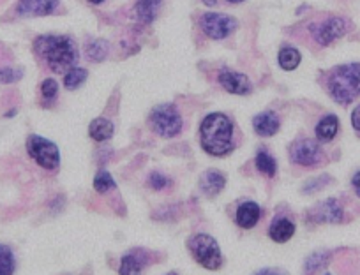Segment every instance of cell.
I'll return each instance as SVG.
<instances>
[{
	"label": "cell",
	"instance_id": "obj_1",
	"mask_svg": "<svg viewBox=\"0 0 360 275\" xmlns=\"http://www.w3.org/2000/svg\"><path fill=\"white\" fill-rule=\"evenodd\" d=\"M34 50L48 64L53 73H68L78 62V48L68 36H41L34 43Z\"/></svg>",
	"mask_w": 360,
	"mask_h": 275
},
{
	"label": "cell",
	"instance_id": "obj_2",
	"mask_svg": "<svg viewBox=\"0 0 360 275\" xmlns=\"http://www.w3.org/2000/svg\"><path fill=\"white\" fill-rule=\"evenodd\" d=\"M233 123L223 113H212L205 116L200 127V140L205 152L210 156L223 157L233 150Z\"/></svg>",
	"mask_w": 360,
	"mask_h": 275
},
{
	"label": "cell",
	"instance_id": "obj_3",
	"mask_svg": "<svg viewBox=\"0 0 360 275\" xmlns=\"http://www.w3.org/2000/svg\"><path fill=\"white\" fill-rule=\"evenodd\" d=\"M328 92L339 105L346 106L360 95V64L339 65L328 76Z\"/></svg>",
	"mask_w": 360,
	"mask_h": 275
},
{
	"label": "cell",
	"instance_id": "obj_4",
	"mask_svg": "<svg viewBox=\"0 0 360 275\" xmlns=\"http://www.w3.org/2000/svg\"><path fill=\"white\" fill-rule=\"evenodd\" d=\"M189 250H191L193 257L198 261L202 267L209 268V270H217L223 264V256H221L219 246L216 240L210 235L200 233L189 240Z\"/></svg>",
	"mask_w": 360,
	"mask_h": 275
},
{
	"label": "cell",
	"instance_id": "obj_5",
	"mask_svg": "<svg viewBox=\"0 0 360 275\" xmlns=\"http://www.w3.org/2000/svg\"><path fill=\"white\" fill-rule=\"evenodd\" d=\"M27 150H29V156L44 170H55L60 164L58 147L53 142H50V140H46V138H41L37 134L29 136Z\"/></svg>",
	"mask_w": 360,
	"mask_h": 275
},
{
	"label": "cell",
	"instance_id": "obj_6",
	"mask_svg": "<svg viewBox=\"0 0 360 275\" xmlns=\"http://www.w3.org/2000/svg\"><path fill=\"white\" fill-rule=\"evenodd\" d=\"M150 123L158 134L165 138L176 136L182 130V116L175 105H161L150 113Z\"/></svg>",
	"mask_w": 360,
	"mask_h": 275
},
{
	"label": "cell",
	"instance_id": "obj_7",
	"mask_svg": "<svg viewBox=\"0 0 360 275\" xmlns=\"http://www.w3.org/2000/svg\"><path fill=\"white\" fill-rule=\"evenodd\" d=\"M290 159L299 166H316L323 161V152L316 142L304 138L290 147Z\"/></svg>",
	"mask_w": 360,
	"mask_h": 275
},
{
	"label": "cell",
	"instance_id": "obj_8",
	"mask_svg": "<svg viewBox=\"0 0 360 275\" xmlns=\"http://www.w3.org/2000/svg\"><path fill=\"white\" fill-rule=\"evenodd\" d=\"M200 25L210 39H224L237 29V20L219 13H207L202 16Z\"/></svg>",
	"mask_w": 360,
	"mask_h": 275
},
{
	"label": "cell",
	"instance_id": "obj_9",
	"mask_svg": "<svg viewBox=\"0 0 360 275\" xmlns=\"http://www.w3.org/2000/svg\"><path fill=\"white\" fill-rule=\"evenodd\" d=\"M348 32V22L345 18H328L323 23H314L311 27V34H313L314 41L321 46H328L339 37H342Z\"/></svg>",
	"mask_w": 360,
	"mask_h": 275
},
{
	"label": "cell",
	"instance_id": "obj_10",
	"mask_svg": "<svg viewBox=\"0 0 360 275\" xmlns=\"http://www.w3.org/2000/svg\"><path fill=\"white\" fill-rule=\"evenodd\" d=\"M309 217L314 222H328V224H335V222L342 221V206L339 205L335 199H325V201L318 203L311 210Z\"/></svg>",
	"mask_w": 360,
	"mask_h": 275
},
{
	"label": "cell",
	"instance_id": "obj_11",
	"mask_svg": "<svg viewBox=\"0 0 360 275\" xmlns=\"http://www.w3.org/2000/svg\"><path fill=\"white\" fill-rule=\"evenodd\" d=\"M58 0H18L16 13L20 16H48L55 13Z\"/></svg>",
	"mask_w": 360,
	"mask_h": 275
},
{
	"label": "cell",
	"instance_id": "obj_12",
	"mask_svg": "<svg viewBox=\"0 0 360 275\" xmlns=\"http://www.w3.org/2000/svg\"><path fill=\"white\" fill-rule=\"evenodd\" d=\"M219 83L231 94L248 95L252 90L249 78L242 73H233V71H221Z\"/></svg>",
	"mask_w": 360,
	"mask_h": 275
},
{
	"label": "cell",
	"instance_id": "obj_13",
	"mask_svg": "<svg viewBox=\"0 0 360 275\" xmlns=\"http://www.w3.org/2000/svg\"><path fill=\"white\" fill-rule=\"evenodd\" d=\"M252 126L259 136H274L281 127V122L274 112H263L252 119Z\"/></svg>",
	"mask_w": 360,
	"mask_h": 275
},
{
	"label": "cell",
	"instance_id": "obj_14",
	"mask_svg": "<svg viewBox=\"0 0 360 275\" xmlns=\"http://www.w3.org/2000/svg\"><path fill=\"white\" fill-rule=\"evenodd\" d=\"M259 206L252 201H245L238 206L237 210V224L244 229H251L258 224L259 221Z\"/></svg>",
	"mask_w": 360,
	"mask_h": 275
},
{
	"label": "cell",
	"instance_id": "obj_15",
	"mask_svg": "<svg viewBox=\"0 0 360 275\" xmlns=\"http://www.w3.org/2000/svg\"><path fill=\"white\" fill-rule=\"evenodd\" d=\"M269 235H270V239L274 240V242L285 243V242H288L293 235H295V224H293L290 219H285V217L276 219V221L272 222V226H270Z\"/></svg>",
	"mask_w": 360,
	"mask_h": 275
},
{
	"label": "cell",
	"instance_id": "obj_16",
	"mask_svg": "<svg viewBox=\"0 0 360 275\" xmlns=\"http://www.w3.org/2000/svg\"><path fill=\"white\" fill-rule=\"evenodd\" d=\"M224 180L223 175L216 170H209L202 175V180H200V185H202V191L205 192L207 196H217L224 189Z\"/></svg>",
	"mask_w": 360,
	"mask_h": 275
},
{
	"label": "cell",
	"instance_id": "obj_17",
	"mask_svg": "<svg viewBox=\"0 0 360 275\" xmlns=\"http://www.w3.org/2000/svg\"><path fill=\"white\" fill-rule=\"evenodd\" d=\"M162 0H140L136 6H134V13H136L138 20L141 23H152L154 18L158 16L159 8H161Z\"/></svg>",
	"mask_w": 360,
	"mask_h": 275
},
{
	"label": "cell",
	"instance_id": "obj_18",
	"mask_svg": "<svg viewBox=\"0 0 360 275\" xmlns=\"http://www.w3.org/2000/svg\"><path fill=\"white\" fill-rule=\"evenodd\" d=\"M339 129V119L335 115H327L318 122L316 126V138L320 142H330L332 138L338 134Z\"/></svg>",
	"mask_w": 360,
	"mask_h": 275
},
{
	"label": "cell",
	"instance_id": "obj_19",
	"mask_svg": "<svg viewBox=\"0 0 360 275\" xmlns=\"http://www.w3.org/2000/svg\"><path fill=\"white\" fill-rule=\"evenodd\" d=\"M143 253H131L122 257L120 263V275H141V268L145 264Z\"/></svg>",
	"mask_w": 360,
	"mask_h": 275
},
{
	"label": "cell",
	"instance_id": "obj_20",
	"mask_svg": "<svg viewBox=\"0 0 360 275\" xmlns=\"http://www.w3.org/2000/svg\"><path fill=\"white\" fill-rule=\"evenodd\" d=\"M89 134L96 142H105L113 134V123L106 119H96L92 120L89 127Z\"/></svg>",
	"mask_w": 360,
	"mask_h": 275
},
{
	"label": "cell",
	"instance_id": "obj_21",
	"mask_svg": "<svg viewBox=\"0 0 360 275\" xmlns=\"http://www.w3.org/2000/svg\"><path fill=\"white\" fill-rule=\"evenodd\" d=\"M300 60H302V55L297 48L285 46L279 51V65H281L285 71H293V69L299 67Z\"/></svg>",
	"mask_w": 360,
	"mask_h": 275
},
{
	"label": "cell",
	"instance_id": "obj_22",
	"mask_svg": "<svg viewBox=\"0 0 360 275\" xmlns=\"http://www.w3.org/2000/svg\"><path fill=\"white\" fill-rule=\"evenodd\" d=\"M108 50H110L108 41L96 39V41H90V43L86 44L85 53L90 62H103L106 58V55H108Z\"/></svg>",
	"mask_w": 360,
	"mask_h": 275
},
{
	"label": "cell",
	"instance_id": "obj_23",
	"mask_svg": "<svg viewBox=\"0 0 360 275\" xmlns=\"http://www.w3.org/2000/svg\"><path fill=\"white\" fill-rule=\"evenodd\" d=\"M86 76H89V73H86V69L72 67L71 71H68V73H65L64 87L68 88V90H76V88H78L79 85H83V81L86 80Z\"/></svg>",
	"mask_w": 360,
	"mask_h": 275
},
{
	"label": "cell",
	"instance_id": "obj_24",
	"mask_svg": "<svg viewBox=\"0 0 360 275\" xmlns=\"http://www.w3.org/2000/svg\"><path fill=\"white\" fill-rule=\"evenodd\" d=\"M256 168H258L263 175H266V177H274L276 170H278L274 157L269 156V154L263 152V150L258 152V156H256Z\"/></svg>",
	"mask_w": 360,
	"mask_h": 275
},
{
	"label": "cell",
	"instance_id": "obj_25",
	"mask_svg": "<svg viewBox=\"0 0 360 275\" xmlns=\"http://www.w3.org/2000/svg\"><path fill=\"white\" fill-rule=\"evenodd\" d=\"M15 271V256L11 249L0 246V275H13Z\"/></svg>",
	"mask_w": 360,
	"mask_h": 275
},
{
	"label": "cell",
	"instance_id": "obj_26",
	"mask_svg": "<svg viewBox=\"0 0 360 275\" xmlns=\"http://www.w3.org/2000/svg\"><path fill=\"white\" fill-rule=\"evenodd\" d=\"M115 187V182H113V177L108 173V171H99L94 178V189L99 192V194H105L110 189Z\"/></svg>",
	"mask_w": 360,
	"mask_h": 275
},
{
	"label": "cell",
	"instance_id": "obj_27",
	"mask_svg": "<svg viewBox=\"0 0 360 275\" xmlns=\"http://www.w3.org/2000/svg\"><path fill=\"white\" fill-rule=\"evenodd\" d=\"M23 71L18 67H2L0 69V83H16L22 80Z\"/></svg>",
	"mask_w": 360,
	"mask_h": 275
},
{
	"label": "cell",
	"instance_id": "obj_28",
	"mask_svg": "<svg viewBox=\"0 0 360 275\" xmlns=\"http://www.w3.org/2000/svg\"><path fill=\"white\" fill-rule=\"evenodd\" d=\"M327 261H328V254H323V253L313 254V256H311L309 260H307L306 270H307V271L318 270V268L325 267V264H327Z\"/></svg>",
	"mask_w": 360,
	"mask_h": 275
},
{
	"label": "cell",
	"instance_id": "obj_29",
	"mask_svg": "<svg viewBox=\"0 0 360 275\" xmlns=\"http://www.w3.org/2000/svg\"><path fill=\"white\" fill-rule=\"evenodd\" d=\"M41 92H43L44 99H55L57 98V92H58L57 81L51 80V78L44 80L43 85H41Z\"/></svg>",
	"mask_w": 360,
	"mask_h": 275
},
{
	"label": "cell",
	"instance_id": "obj_30",
	"mask_svg": "<svg viewBox=\"0 0 360 275\" xmlns=\"http://www.w3.org/2000/svg\"><path fill=\"white\" fill-rule=\"evenodd\" d=\"M148 184H150V187L155 189V191H161V189H165L166 185H168V178L161 173H152Z\"/></svg>",
	"mask_w": 360,
	"mask_h": 275
},
{
	"label": "cell",
	"instance_id": "obj_31",
	"mask_svg": "<svg viewBox=\"0 0 360 275\" xmlns=\"http://www.w3.org/2000/svg\"><path fill=\"white\" fill-rule=\"evenodd\" d=\"M327 184H328V177L314 178V180L311 182V184H307L306 187H304V192H313V191H316V189L323 187V185H327Z\"/></svg>",
	"mask_w": 360,
	"mask_h": 275
},
{
	"label": "cell",
	"instance_id": "obj_32",
	"mask_svg": "<svg viewBox=\"0 0 360 275\" xmlns=\"http://www.w3.org/2000/svg\"><path fill=\"white\" fill-rule=\"evenodd\" d=\"M352 123H353V129H355L356 133H360V105L356 106L355 109H353V113H352Z\"/></svg>",
	"mask_w": 360,
	"mask_h": 275
},
{
	"label": "cell",
	"instance_id": "obj_33",
	"mask_svg": "<svg viewBox=\"0 0 360 275\" xmlns=\"http://www.w3.org/2000/svg\"><path fill=\"white\" fill-rule=\"evenodd\" d=\"M352 185H353V189H355L356 196H359V198H360V171H359V173L355 175V177H353Z\"/></svg>",
	"mask_w": 360,
	"mask_h": 275
},
{
	"label": "cell",
	"instance_id": "obj_34",
	"mask_svg": "<svg viewBox=\"0 0 360 275\" xmlns=\"http://www.w3.org/2000/svg\"><path fill=\"white\" fill-rule=\"evenodd\" d=\"M258 275H283V274L278 270H263V271H259Z\"/></svg>",
	"mask_w": 360,
	"mask_h": 275
},
{
	"label": "cell",
	"instance_id": "obj_35",
	"mask_svg": "<svg viewBox=\"0 0 360 275\" xmlns=\"http://www.w3.org/2000/svg\"><path fill=\"white\" fill-rule=\"evenodd\" d=\"M203 4L205 6H209V8H212V6H216L217 4V0H202Z\"/></svg>",
	"mask_w": 360,
	"mask_h": 275
},
{
	"label": "cell",
	"instance_id": "obj_36",
	"mask_svg": "<svg viewBox=\"0 0 360 275\" xmlns=\"http://www.w3.org/2000/svg\"><path fill=\"white\" fill-rule=\"evenodd\" d=\"M228 2H231V4H238V2H244V0H228Z\"/></svg>",
	"mask_w": 360,
	"mask_h": 275
},
{
	"label": "cell",
	"instance_id": "obj_37",
	"mask_svg": "<svg viewBox=\"0 0 360 275\" xmlns=\"http://www.w3.org/2000/svg\"><path fill=\"white\" fill-rule=\"evenodd\" d=\"M89 2H92V4H101L103 0H89Z\"/></svg>",
	"mask_w": 360,
	"mask_h": 275
},
{
	"label": "cell",
	"instance_id": "obj_38",
	"mask_svg": "<svg viewBox=\"0 0 360 275\" xmlns=\"http://www.w3.org/2000/svg\"><path fill=\"white\" fill-rule=\"evenodd\" d=\"M166 275H176V274H175V271H169V274H166Z\"/></svg>",
	"mask_w": 360,
	"mask_h": 275
},
{
	"label": "cell",
	"instance_id": "obj_39",
	"mask_svg": "<svg viewBox=\"0 0 360 275\" xmlns=\"http://www.w3.org/2000/svg\"><path fill=\"white\" fill-rule=\"evenodd\" d=\"M327 275H328V274H327Z\"/></svg>",
	"mask_w": 360,
	"mask_h": 275
}]
</instances>
